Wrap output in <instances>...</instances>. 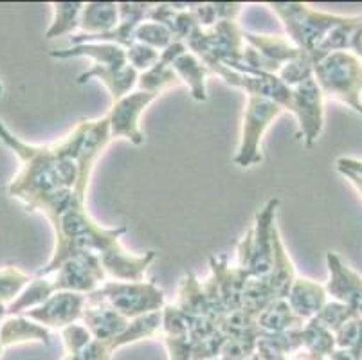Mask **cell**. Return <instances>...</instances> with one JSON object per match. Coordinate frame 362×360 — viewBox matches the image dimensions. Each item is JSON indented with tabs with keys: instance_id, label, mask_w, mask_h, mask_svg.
Returning <instances> with one entry per match:
<instances>
[{
	"instance_id": "836d02e7",
	"label": "cell",
	"mask_w": 362,
	"mask_h": 360,
	"mask_svg": "<svg viewBox=\"0 0 362 360\" xmlns=\"http://www.w3.org/2000/svg\"><path fill=\"white\" fill-rule=\"evenodd\" d=\"M33 277L22 272L16 267H4L0 269V303L4 306L11 305L16 297L21 296L22 290L29 285Z\"/></svg>"
},
{
	"instance_id": "7bdbcfd3",
	"label": "cell",
	"mask_w": 362,
	"mask_h": 360,
	"mask_svg": "<svg viewBox=\"0 0 362 360\" xmlns=\"http://www.w3.org/2000/svg\"><path fill=\"white\" fill-rule=\"evenodd\" d=\"M339 173L344 175V177H346L351 184H354V187L358 191V193H361V197H362V178L358 177V175L350 173V171H339Z\"/></svg>"
},
{
	"instance_id": "6da1fadb",
	"label": "cell",
	"mask_w": 362,
	"mask_h": 360,
	"mask_svg": "<svg viewBox=\"0 0 362 360\" xmlns=\"http://www.w3.org/2000/svg\"><path fill=\"white\" fill-rule=\"evenodd\" d=\"M87 130V119L76 124L62 141L52 144H29L16 137L0 119V141L21 158V171L6 191L28 213H42L54 223L64 211L78 200V153ZM80 202V200H78ZM83 204V202H81Z\"/></svg>"
},
{
	"instance_id": "5b68a950",
	"label": "cell",
	"mask_w": 362,
	"mask_h": 360,
	"mask_svg": "<svg viewBox=\"0 0 362 360\" xmlns=\"http://www.w3.org/2000/svg\"><path fill=\"white\" fill-rule=\"evenodd\" d=\"M88 299L107 303L123 317L136 319L146 313L160 312L166 305L164 292L153 281H105L94 292L87 294Z\"/></svg>"
},
{
	"instance_id": "7c38bea8",
	"label": "cell",
	"mask_w": 362,
	"mask_h": 360,
	"mask_svg": "<svg viewBox=\"0 0 362 360\" xmlns=\"http://www.w3.org/2000/svg\"><path fill=\"white\" fill-rule=\"evenodd\" d=\"M292 92H294L292 114L298 119L299 135L305 141V146L312 148L317 143L325 127V98L314 78L294 87Z\"/></svg>"
},
{
	"instance_id": "74e56055",
	"label": "cell",
	"mask_w": 362,
	"mask_h": 360,
	"mask_svg": "<svg viewBox=\"0 0 362 360\" xmlns=\"http://www.w3.org/2000/svg\"><path fill=\"white\" fill-rule=\"evenodd\" d=\"M160 52L156 49L148 47V45L139 44V42H134L130 47L127 49V62L134 71L146 72L148 69H151L153 65L159 62Z\"/></svg>"
},
{
	"instance_id": "9a60e30c",
	"label": "cell",
	"mask_w": 362,
	"mask_h": 360,
	"mask_svg": "<svg viewBox=\"0 0 362 360\" xmlns=\"http://www.w3.org/2000/svg\"><path fill=\"white\" fill-rule=\"evenodd\" d=\"M81 325L88 330L94 341L112 342L116 337L127 330L128 319L117 313L116 310L108 306L107 303L88 299L85 303L83 313L80 319Z\"/></svg>"
},
{
	"instance_id": "8d00e7d4",
	"label": "cell",
	"mask_w": 362,
	"mask_h": 360,
	"mask_svg": "<svg viewBox=\"0 0 362 360\" xmlns=\"http://www.w3.org/2000/svg\"><path fill=\"white\" fill-rule=\"evenodd\" d=\"M355 315H357V313H355L350 306H346L344 303H339V301H334V299H332V301H327V305L319 310V313L315 315V319H317V321L321 323L325 328L330 330L332 333H335L342 325H344V323H348L351 317H355Z\"/></svg>"
},
{
	"instance_id": "d6986e66",
	"label": "cell",
	"mask_w": 362,
	"mask_h": 360,
	"mask_svg": "<svg viewBox=\"0 0 362 360\" xmlns=\"http://www.w3.org/2000/svg\"><path fill=\"white\" fill-rule=\"evenodd\" d=\"M173 305L182 312L187 323L199 321V319H215V321H220L218 317L213 313L211 305L207 301V296L202 289V281L195 274H186L180 279L177 301Z\"/></svg>"
},
{
	"instance_id": "cb8c5ba5",
	"label": "cell",
	"mask_w": 362,
	"mask_h": 360,
	"mask_svg": "<svg viewBox=\"0 0 362 360\" xmlns=\"http://www.w3.org/2000/svg\"><path fill=\"white\" fill-rule=\"evenodd\" d=\"M119 24V9L116 2H87L80 15V35L96 36L110 33Z\"/></svg>"
},
{
	"instance_id": "d6a6232c",
	"label": "cell",
	"mask_w": 362,
	"mask_h": 360,
	"mask_svg": "<svg viewBox=\"0 0 362 360\" xmlns=\"http://www.w3.org/2000/svg\"><path fill=\"white\" fill-rule=\"evenodd\" d=\"M278 78L291 88L305 83L307 79L314 78V59L308 52H301V54L296 56L294 59L287 62L279 69Z\"/></svg>"
},
{
	"instance_id": "277c9868",
	"label": "cell",
	"mask_w": 362,
	"mask_h": 360,
	"mask_svg": "<svg viewBox=\"0 0 362 360\" xmlns=\"http://www.w3.org/2000/svg\"><path fill=\"white\" fill-rule=\"evenodd\" d=\"M276 16L281 20L287 38L301 51L312 52L321 45L328 33L339 25L346 15L317 11L303 2H269Z\"/></svg>"
},
{
	"instance_id": "603a6c76",
	"label": "cell",
	"mask_w": 362,
	"mask_h": 360,
	"mask_svg": "<svg viewBox=\"0 0 362 360\" xmlns=\"http://www.w3.org/2000/svg\"><path fill=\"white\" fill-rule=\"evenodd\" d=\"M243 42H245L249 47L255 49V51H258L263 58L269 59V62L274 64L278 69H281L287 62H291L296 56L305 52L301 51V49L296 47L291 40L285 38V36L256 35V33L243 31Z\"/></svg>"
},
{
	"instance_id": "4316f807",
	"label": "cell",
	"mask_w": 362,
	"mask_h": 360,
	"mask_svg": "<svg viewBox=\"0 0 362 360\" xmlns=\"http://www.w3.org/2000/svg\"><path fill=\"white\" fill-rule=\"evenodd\" d=\"M258 330L263 333H285L303 328L305 321L299 319L288 306L287 299H274L256 319Z\"/></svg>"
},
{
	"instance_id": "ac0fdd59",
	"label": "cell",
	"mask_w": 362,
	"mask_h": 360,
	"mask_svg": "<svg viewBox=\"0 0 362 360\" xmlns=\"http://www.w3.org/2000/svg\"><path fill=\"white\" fill-rule=\"evenodd\" d=\"M327 289L308 279V277H296V281L292 283L291 292L287 296V303L291 310L303 321L314 319L319 310L327 305Z\"/></svg>"
},
{
	"instance_id": "7dc6e473",
	"label": "cell",
	"mask_w": 362,
	"mask_h": 360,
	"mask_svg": "<svg viewBox=\"0 0 362 360\" xmlns=\"http://www.w3.org/2000/svg\"><path fill=\"white\" fill-rule=\"evenodd\" d=\"M211 360H229V359H226V356L218 355V356H215V359H211Z\"/></svg>"
},
{
	"instance_id": "f1b7e54d",
	"label": "cell",
	"mask_w": 362,
	"mask_h": 360,
	"mask_svg": "<svg viewBox=\"0 0 362 360\" xmlns=\"http://www.w3.org/2000/svg\"><path fill=\"white\" fill-rule=\"evenodd\" d=\"M54 16L45 31V38L54 40L60 36H69L80 29V15L83 9V2H52Z\"/></svg>"
},
{
	"instance_id": "f6af8a7d",
	"label": "cell",
	"mask_w": 362,
	"mask_h": 360,
	"mask_svg": "<svg viewBox=\"0 0 362 360\" xmlns=\"http://www.w3.org/2000/svg\"><path fill=\"white\" fill-rule=\"evenodd\" d=\"M4 317H6V306L2 305V303H0V321H2Z\"/></svg>"
},
{
	"instance_id": "484cf974",
	"label": "cell",
	"mask_w": 362,
	"mask_h": 360,
	"mask_svg": "<svg viewBox=\"0 0 362 360\" xmlns=\"http://www.w3.org/2000/svg\"><path fill=\"white\" fill-rule=\"evenodd\" d=\"M171 67L179 76L180 83L187 85L195 101H207L206 79L207 74H211V72L193 52H184L171 64Z\"/></svg>"
},
{
	"instance_id": "f35d334b",
	"label": "cell",
	"mask_w": 362,
	"mask_h": 360,
	"mask_svg": "<svg viewBox=\"0 0 362 360\" xmlns=\"http://www.w3.org/2000/svg\"><path fill=\"white\" fill-rule=\"evenodd\" d=\"M114 352L116 349L112 348L110 342H101L92 339L87 348L80 353V359L78 360H112Z\"/></svg>"
},
{
	"instance_id": "f546056e",
	"label": "cell",
	"mask_w": 362,
	"mask_h": 360,
	"mask_svg": "<svg viewBox=\"0 0 362 360\" xmlns=\"http://www.w3.org/2000/svg\"><path fill=\"white\" fill-rule=\"evenodd\" d=\"M301 339H303V349H307L308 353L328 359L332 352L335 349V337L330 330H327L317 319H310L305 321L301 328Z\"/></svg>"
},
{
	"instance_id": "30bf717a",
	"label": "cell",
	"mask_w": 362,
	"mask_h": 360,
	"mask_svg": "<svg viewBox=\"0 0 362 360\" xmlns=\"http://www.w3.org/2000/svg\"><path fill=\"white\" fill-rule=\"evenodd\" d=\"M157 98L159 95L150 92L136 91L114 101L107 114L110 139H127L136 146L143 144L144 134L141 130V115Z\"/></svg>"
},
{
	"instance_id": "7a4b0ae2",
	"label": "cell",
	"mask_w": 362,
	"mask_h": 360,
	"mask_svg": "<svg viewBox=\"0 0 362 360\" xmlns=\"http://www.w3.org/2000/svg\"><path fill=\"white\" fill-rule=\"evenodd\" d=\"M54 231V252L44 269L36 276L54 272L74 252H90L100 257L105 274L116 281H144L148 267L156 262V250L132 254L121 245V238L128 233L127 226L103 227L92 220L87 204L76 200L67 211L51 223Z\"/></svg>"
},
{
	"instance_id": "1f68e13d",
	"label": "cell",
	"mask_w": 362,
	"mask_h": 360,
	"mask_svg": "<svg viewBox=\"0 0 362 360\" xmlns=\"http://www.w3.org/2000/svg\"><path fill=\"white\" fill-rule=\"evenodd\" d=\"M272 301H274V296L267 285L265 277H249L247 279L242 296V310L258 317Z\"/></svg>"
},
{
	"instance_id": "5bb4252c",
	"label": "cell",
	"mask_w": 362,
	"mask_h": 360,
	"mask_svg": "<svg viewBox=\"0 0 362 360\" xmlns=\"http://www.w3.org/2000/svg\"><path fill=\"white\" fill-rule=\"evenodd\" d=\"M328 281L325 285L328 296L334 301L350 306L358 317H362V276L342 262L335 252L327 254Z\"/></svg>"
},
{
	"instance_id": "ba28073f",
	"label": "cell",
	"mask_w": 362,
	"mask_h": 360,
	"mask_svg": "<svg viewBox=\"0 0 362 360\" xmlns=\"http://www.w3.org/2000/svg\"><path fill=\"white\" fill-rule=\"evenodd\" d=\"M209 269L211 274L202 281V289L213 312L223 315L242 308L243 289L251 277L249 272L238 265H229L226 254L209 256Z\"/></svg>"
},
{
	"instance_id": "44dd1931",
	"label": "cell",
	"mask_w": 362,
	"mask_h": 360,
	"mask_svg": "<svg viewBox=\"0 0 362 360\" xmlns=\"http://www.w3.org/2000/svg\"><path fill=\"white\" fill-rule=\"evenodd\" d=\"M52 58L69 59V58H90L94 64L101 67H124L127 62V49L114 44H103V42H88V44H76L67 49H56L51 51Z\"/></svg>"
},
{
	"instance_id": "681fc988",
	"label": "cell",
	"mask_w": 362,
	"mask_h": 360,
	"mask_svg": "<svg viewBox=\"0 0 362 360\" xmlns=\"http://www.w3.org/2000/svg\"><path fill=\"white\" fill-rule=\"evenodd\" d=\"M2 92H4V88H2V83H0V95H2Z\"/></svg>"
},
{
	"instance_id": "ffe728a7",
	"label": "cell",
	"mask_w": 362,
	"mask_h": 360,
	"mask_svg": "<svg viewBox=\"0 0 362 360\" xmlns=\"http://www.w3.org/2000/svg\"><path fill=\"white\" fill-rule=\"evenodd\" d=\"M36 344L49 346L51 333L38 323L31 321L25 315H8L0 323V344L2 348L18 344Z\"/></svg>"
},
{
	"instance_id": "9c48e42d",
	"label": "cell",
	"mask_w": 362,
	"mask_h": 360,
	"mask_svg": "<svg viewBox=\"0 0 362 360\" xmlns=\"http://www.w3.org/2000/svg\"><path fill=\"white\" fill-rule=\"evenodd\" d=\"M209 72L223 79L227 85L245 91V94L249 95L269 99L272 103L279 105L283 110H288L292 114L294 92L283 83L278 74H245V72L233 71L222 64H216L215 67L209 69Z\"/></svg>"
},
{
	"instance_id": "4dcf8cb0",
	"label": "cell",
	"mask_w": 362,
	"mask_h": 360,
	"mask_svg": "<svg viewBox=\"0 0 362 360\" xmlns=\"http://www.w3.org/2000/svg\"><path fill=\"white\" fill-rule=\"evenodd\" d=\"M177 85H180V79L177 76V72L173 71L171 65L163 64L160 59L153 67L148 69L146 72H141L139 79H137L139 91L150 92V94L156 95H159L166 88L177 87Z\"/></svg>"
},
{
	"instance_id": "2e32d148",
	"label": "cell",
	"mask_w": 362,
	"mask_h": 360,
	"mask_svg": "<svg viewBox=\"0 0 362 360\" xmlns=\"http://www.w3.org/2000/svg\"><path fill=\"white\" fill-rule=\"evenodd\" d=\"M160 335L168 349L170 360H192L193 341L189 332V323L175 305H164Z\"/></svg>"
},
{
	"instance_id": "8fae6325",
	"label": "cell",
	"mask_w": 362,
	"mask_h": 360,
	"mask_svg": "<svg viewBox=\"0 0 362 360\" xmlns=\"http://www.w3.org/2000/svg\"><path fill=\"white\" fill-rule=\"evenodd\" d=\"M110 141V127H108L107 114L103 117L87 119V130H85L80 153H78V180H76L74 186V197L80 202L87 204V191L92 171H94L101 153Z\"/></svg>"
},
{
	"instance_id": "e0dca14e",
	"label": "cell",
	"mask_w": 362,
	"mask_h": 360,
	"mask_svg": "<svg viewBox=\"0 0 362 360\" xmlns=\"http://www.w3.org/2000/svg\"><path fill=\"white\" fill-rule=\"evenodd\" d=\"M296 267L291 254L285 249L278 226L272 233V265L265 276L267 285L271 289L274 299H287L292 283L296 281Z\"/></svg>"
},
{
	"instance_id": "3957f363",
	"label": "cell",
	"mask_w": 362,
	"mask_h": 360,
	"mask_svg": "<svg viewBox=\"0 0 362 360\" xmlns=\"http://www.w3.org/2000/svg\"><path fill=\"white\" fill-rule=\"evenodd\" d=\"M314 79L322 98L339 101L362 115V59L354 52H332L315 62Z\"/></svg>"
},
{
	"instance_id": "52a82bcc",
	"label": "cell",
	"mask_w": 362,
	"mask_h": 360,
	"mask_svg": "<svg viewBox=\"0 0 362 360\" xmlns=\"http://www.w3.org/2000/svg\"><path fill=\"white\" fill-rule=\"evenodd\" d=\"M283 112L285 110L279 105L272 103L269 99L247 95L242 134H240L238 150H236L235 155L236 166L251 168L255 164L262 163L263 135Z\"/></svg>"
},
{
	"instance_id": "c3c4849f",
	"label": "cell",
	"mask_w": 362,
	"mask_h": 360,
	"mask_svg": "<svg viewBox=\"0 0 362 360\" xmlns=\"http://www.w3.org/2000/svg\"><path fill=\"white\" fill-rule=\"evenodd\" d=\"M2 352H4V348H2V344H0V356H2Z\"/></svg>"
},
{
	"instance_id": "ee69618b",
	"label": "cell",
	"mask_w": 362,
	"mask_h": 360,
	"mask_svg": "<svg viewBox=\"0 0 362 360\" xmlns=\"http://www.w3.org/2000/svg\"><path fill=\"white\" fill-rule=\"evenodd\" d=\"M351 52H354V54L357 56V58H361V59H362V31L358 33L357 38H355L354 47H351Z\"/></svg>"
},
{
	"instance_id": "ab89813d",
	"label": "cell",
	"mask_w": 362,
	"mask_h": 360,
	"mask_svg": "<svg viewBox=\"0 0 362 360\" xmlns=\"http://www.w3.org/2000/svg\"><path fill=\"white\" fill-rule=\"evenodd\" d=\"M213 6H215L218 22L220 20H233V22H236L243 8V4H240V2H213Z\"/></svg>"
},
{
	"instance_id": "60d3db41",
	"label": "cell",
	"mask_w": 362,
	"mask_h": 360,
	"mask_svg": "<svg viewBox=\"0 0 362 360\" xmlns=\"http://www.w3.org/2000/svg\"><path fill=\"white\" fill-rule=\"evenodd\" d=\"M337 170L350 171V173L358 175V177L362 178V161L361 158H354V157H341L337 161Z\"/></svg>"
},
{
	"instance_id": "e575fe53",
	"label": "cell",
	"mask_w": 362,
	"mask_h": 360,
	"mask_svg": "<svg viewBox=\"0 0 362 360\" xmlns=\"http://www.w3.org/2000/svg\"><path fill=\"white\" fill-rule=\"evenodd\" d=\"M258 317L251 315L245 310H235V312H229L222 317L218 321L220 332L226 335V339H231V337H240L247 335V333L258 332V323H256Z\"/></svg>"
},
{
	"instance_id": "b9f144b4",
	"label": "cell",
	"mask_w": 362,
	"mask_h": 360,
	"mask_svg": "<svg viewBox=\"0 0 362 360\" xmlns=\"http://www.w3.org/2000/svg\"><path fill=\"white\" fill-rule=\"evenodd\" d=\"M327 360H357V359H355V356L351 355V353L348 352V349L335 348L334 352H332L330 355H328Z\"/></svg>"
},
{
	"instance_id": "4fadbf2b",
	"label": "cell",
	"mask_w": 362,
	"mask_h": 360,
	"mask_svg": "<svg viewBox=\"0 0 362 360\" xmlns=\"http://www.w3.org/2000/svg\"><path fill=\"white\" fill-rule=\"evenodd\" d=\"M85 303H87L85 294L58 292L49 297L47 301L28 310L22 315L29 317L31 321L38 323L47 330H64L74 323H80Z\"/></svg>"
},
{
	"instance_id": "d4e9b609",
	"label": "cell",
	"mask_w": 362,
	"mask_h": 360,
	"mask_svg": "<svg viewBox=\"0 0 362 360\" xmlns=\"http://www.w3.org/2000/svg\"><path fill=\"white\" fill-rule=\"evenodd\" d=\"M362 31V15H354V16H346V18L342 20L341 24L335 25L330 33L327 35V38L322 40L321 45L312 52V59L319 62L325 56L332 54V52H339V51H350L354 47V42L357 38L358 33Z\"/></svg>"
},
{
	"instance_id": "d590c367",
	"label": "cell",
	"mask_w": 362,
	"mask_h": 360,
	"mask_svg": "<svg viewBox=\"0 0 362 360\" xmlns=\"http://www.w3.org/2000/svg\"><path fill=\"white\" fill-rule=\"evenodd\" d=\"M134 38L139 44L148 45V47L156 49L159 52L164 51L171 42H175L173 35H171L166 25L159 24V22H151V20H144L143 24H139Z\"/></svg>"
},
{
	"instance_id": "bcb514c9",
	"label": "cell",
	"mask_w": 362,
	"mask_h": 360,
	"mask_svg": "<svg viewBox=\"0 0 362 360\" xmlns=\"http://www.w3.org/2000/svg\"><path fill=\"white\" fill-rule=\"evenodd\" d=\"M243 360H262V359H259V356L256 355V353H252L251 356H247V359H243Z\"/></svg>"
},
{
	"instance_id": "7402d4cb",
	"label": "cell",
	"mask_w": 362,
	"mask_h": 360,
	"mask_svg": "<svg viewBox=\"0 0 362 360\" xmlns=\"http://www.w3.org/2000/svg\"><path fill=\"white\" fill-rule=\"evenodd\" d=\"M90 79H100L101 83H105V87L110 92L112 103H114L117 99L130 94L132 88L137 85L139 72L134 71L130 65H124V67H101V65H92L88 71L78 76V83L83 85L87 81H90Z\"/></svg>"
},
{
	"instance_id": "8992f818",
	"label": "cell",
	"mask_w": 362,
	"mask_h": 360,
	"mask_svg": "<svg viewBox=\"0 0 362 360\" xmlns=\"http://www.w3.org/2000/svg\"><path fill=\"white\" fill-rule=\"evenodd\" d=\"M279 198L267 200L256 213L255 226L240 240L236 265L245 269L251 277H265L272 265V233L276 229V213Z\"/></svg>"
},
{
	"instance_id": "83f0119b",
	"label": "cell",
	"mask_w": 362,
	"mask_h": 360,
	"mask_svg": "<svg viewBox=\"0 0 362 360\" xmlns=\"http://www.w3.org/2000/svg\"><path fill=\"white\" fill-rule=\"evenodd\" d=\"M160 312L146 313V315L130 319L127 330L110 342L112 348L119 349L128 344H136V342L146 341V339H153V337L160 335V321H163V313Z\"/></svg>"
}]
</instances>
